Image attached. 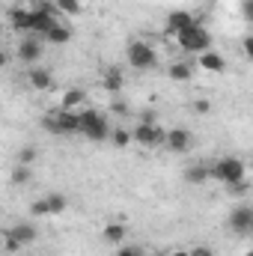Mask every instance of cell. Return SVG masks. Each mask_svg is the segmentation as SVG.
Here are the masks:
<instances>
[{
	"mask_svg": "<svg viewBox=\"0 0 253 256\" xmlns=\"http://www.w3.org/2000/svg\"><path fill=\"white\" fill-rule=\"evenodd\" d=\"M36 161H39V149H36V146H30V143H27V146H21V149H18L15 164H27V167H33Z\"/></svg>",
	"mask_w": 253,
	"mask_h": 256,
	"instance_id": "24",
	"label": "cell"
},
{
	"mask_svg": "<svg viewBox=\"0 0 253 256\" xmlns=\"http://www.w3.org/2000/svg\"><path fill=\"white\" fill-rule=\"evenodd\" d=\"M9 179H12V185H30V182H33V167H27V164H15Z\"/></svg>",
	"mask_w": 253,
	"mask_h": 256,
	"instance_id": "22",
	"label": "cell"
},
{
	"mask_svg": "<svg viewBox=\"0 0 253 256\" xmlns=\"http://www.w3.org/2000/svg\"><path fill=\"white\" fill-rule=\"evenodd\" d=\"M226 224H230V232H232V236H242V238L250 236L253 232V208L248 202L236 206V208L230 212V220H226Z\"/></svg>",
	"mask_w": 253,
	"mask_h": 256,
	"instance_id": "8",
	"label": "cell"
},
{
	"mask_svg": "<svg viewBox=\"0 0 253 256\" xmlns=\"http://www.w3.org/2000/svg\"><path fill=\"white\" fill-rule=\"evenodd\" d=\"M188 256H214V250L212 248H206V244H196V248H190Z\"/></svg>",
	"mask_w": 253,
	"mask_h": 256,
	"instance_id": "31",
	"label": "cell"
},
{
	"mask_svg": "<svg viewBox=\"0 0 253 256\" xmlns=\"http://www.w3.org/2000/svg\"><path fill=\"white\" fill-rule=\"evenodd\" d=\"M42 39L51 42V45H66V42H72V27L63 24V21H54V27H51Z\"/></svg>",
	"mask_w": 253,
	"mask_h": 256,
	"instance_id": "19",
	"label": "cell"
},
{
	"mask_svg": "<svg viewBox=\"0 0 253 256\" xmlns=\"http://www.w3.org/2000/svg\"><path fill=\"white\" fill-rule=\"evenodd\" d=\"M176 45L185 51V54H202L206 48H212V33L202 27V24H190L185 30H179L176 33Z\"/></svg>",
	"mask_w": 253,
	"mask_h": 256,
	"instance_id": "3",
	"label": "cell"
},
{
	"mask_svg": "<svg viewBox=\"0 0 253 256\" xmlns=\"http://www.w3.org/2000/svg\"><path fill=\"white\" fill-rule=\"evenodd\" d=\"M212 110V102L208 98H196L194 102V114H208Z\"/></svg>",
	"mask_w": 253,
	"mask_h": 256,
	"instance_id": "30",
	"label": "cell"
},
{
	"mask_svg": "<svg viewBox=\"0 0 253 256\" xmlns=\"http://www.w3.org/2000/svg\"><path fill=\"white\" fill-rule=\"evenodd\" d=\"M196 63H200L202 72H212V74L226 72V57H224L220 51H214V48H206L202 54H196Z\"/></svg>",
	"mask_w": 253,
	"mask_h": 256,
	"instance_id": "10",
	"label": "cell"
},
{
	"mask_svg": "<svg viewBox=\"0 0 253 256\" xmlns=\"http://www.w3.org/2000/svg\"><path fill=\"white\" fill-rule=\"evenodd\" d=\"M244 57H253V36H244Z\"/></svg>",
	"mask_w": 253,
	"mask_h": 256,
	"instance_id": "35",
	"label": "cell"
},
{
	"mask_svg": "<svg viewBox=\"0 0 253 256\" xmlns=\"http://www.w3.org/2000/svg\"><path fill=\"white\" fill-rule=\"evenodd\" d=\"M15 57H18L24 66H39V60L45 57V39H42V36H33V33H27V36L18 42V51H15Z\"/></svg>",
	"mask_w": 253,
	"mask_h": 256,
	"instance_id": "7",
	"label": "cell"
},
{
	"mask_svg": "<svg viewBox=\"0 0 253 256\" xmlns=\"http://www.w3.org/2000/svg\"><path fill=\"white\" fill-rule=\"evenodd\" d=\"M6 63H9V54H6V51H0V68H3Z\"/></svg>",
	"mask_w": 253,
	"mask_h": 256,
	"instance_id": "36",
	"label": "cell"
},
{
	"mask_svg": "<svg viewBox=\"0 0 253 256\" xmlns=\"http://www.w3.org/2000/svg\"><path fill=\"white\" fill-rule=\"evenodd\" d=\"M182 176H185V182H188V185H202V182H208V179H212V176H208V164H190Z\"/></svg>",
	"mask_w": 253,
	"mask_h": 256,
	"instance_id": "21",
	"label": "cell"
},
{
	"mask_svg": "<svg viewBox=\"0 0 253 256\" xmlns=\"http://www.w3.org/2000/svg\"><path fill=\"white\" fill-rule=\"evenodd\" d=\"M110 120L102 114V110H96V108H84V110H78V134H84L86 140H92V143H104L108 137H110Z\"/></svg>",
	"mask_w": 253,
	"mask_h": 256,
	"instance_id": "1",
	"label": "cell"
},
{
	"mask_svg": "<svg viewBox=\"0 0 253 256\" xmlns=\"http://www.w3.org/2000/svg\"><path fill=\"white\" fill-rule=\"evenodd\" d=\"M30 214H33V218H51V214H48V202H45V196L36 200V202L30 206Z\"/></svg>",
	"mask_w": 253,
	"mask_h": 256,
	"instance_id": "27",
	"label": "cell"
},
{
	"mask_svg": "<svg viewBox=\"0 0 253 256\" xmlns=\"http://www.w3.org/2000/svg\"><path fill=\"white\" fill-rule=\"evenodd\" d=\"M190 143H194V137H190L188 128H170V131L164 134V146H167L170 152H176V155L188 152Z\"/></svg>",
	"mask_w": 253,
	"mask_h": 256,
	"instance_id": "9",
	"label": "cell"
},
{
	"mask_svg": "<svg viewBox=\"0 0 253 256\" xmlns=\"http://www.w3.org/2000/svg\"><path fill=\"white\" fill-rule=\"evenodd\" d=\"M80 104H86V92H84V90H78V86L66 90L63 98H60V110H72V114H78V108H80Z\"/></svg>",
	"mask_w": 253,
	"mask_h": 256,
	"instance_id": "18",
	"label": "cell"
},
{
	"mask_svg": "<svg viewBox=\"0 0 253 256\" xmlns=\"http://www.w3.org/2000/svg\"><path fill=\"white\" fill-rule=\"evenodd\" d=\"M116 149H126L128 143H131V131L128 128H110V137H108Z\"/></svg>",
	"mask_w": 253,
	"mask_h": 256,
	"instance_id": "26",
	"label": "cell"
},
{
	"mask_svg": "<svg viewBox=\"0 0 253 256\" xmlns=\"http://www.w3.org/2000/svg\"><path fill=\"white\" fill-rule=\"evenodd\" d=\"M45 202H48V214H63L66 208H68L66 194H48V196H45Z\"/></svg>",
	"mask_w": 253,
	"mask_h": 256,
	"instance_id": "23",
	"label": "cell"
},
{
	"mask_svg": "<svg viewBox=\"0 0 253 256\" xmlns=\"http://www.w3.org/2000/svg\"><path fill=\"white\" fill-rule=\"evenodd\" d=\"M102 238H104L108 244H126L128 226H126V224H116V220H110V224H104V230H102Z\"/></svg>",
	"mask_w": 253,
	"mask_h": 256,
	"instance_id": "16",
	"label": "cell"
},
{
	"mask_svg": "<svg viewBox=\"0 0 253 256\" xmlns=\"http://www.w3.org/2000/svg\"><path fill=\"white\" fill-rule=\"evenodd\" d=\"M242 15H244V18L253 15V0H244V3H242Z\"/></svg>",
	"mask_w": 253,
	"mask_h": 256,
	"instance_id": "34",
	"label": "cell"
},
{
	"mask_svg": "<svg viewBox=\"0 0 253 256\" xmlns=\"http://www.w3.org/2000/svg\"><path fill=\"white\" fill-rule=\"evenodd\" d=\"M0 254H3V236H0Z\"/></svg>",
	"mask_w": 253,
	"mask_h": 256,
	"instance_id": "39",
	"label": "cell"
},
{
	"mask_svg": "<svg viewBox=\"0 0 253 256\" xmlns=\"http://www.w3.org/2000/svg\"><path fill=\"white\" fill-rule=\"evenodd\" d=\"M9 24L15 33H30V9L27 6H12L9 9Z\"/></svg>",
	"mask_w": 253,
	"mask_h": 256,
	"instance_id": "15",
	"label": "cell"
},
{
	"mask_svg": "<svg viewBox=\"0 0 253 256\" xmlns=\"http://www.w3.org/2000/svg\"><path fill=\"white\" fill-rule=\"evenodd\" d=\"M140 122H158V114L155 110H143L140 114Z\"/></svg>",
	"mask_w": 253,
	"mask_h": 256,
	"instance_id": "33",
	"label": "cell"
},
{
	"mask_svg": "<svg viewBox=\"0 0 253 256\" xmlns=\"http://www.w3.org/2000/svg\"><path fill=\"white\" fill-rule=\"evenodd\" d=\"M42 128L54 137H68V134H78V114L72 110H51L42 116Z\"/></svg>",
	"mask_w": 253,
	"mask_h": 256,
	"instance_id": "4",
	"label": "cell"
},
{
	"mask_svg": "<svg viewBox=\"0 0 253 256\" xmlns=\"http://www.w3.org/2000/svg\"><path fill=\"white\" fill-rule=\"evenodd\" d=\"M146 256H167V250H152V254H146Z\"/></svg>",
	"mask_w": 253,
	"mask_h": 256,
	"instance_id": "38",
	"label": "cell"
},
{
	"mask_svg": "<svg viewBox=\"0 0 253 256\" xmlns=\"http://www.w3.org/2000/svg\"><path fill=\"white\" fill-rule=\"evenodd\" d=\"M54 21H57V15H51V12H42V9L30 6V33H33V36H45V33L54 27Z\"/></svg>",
	"mask_w": 253,
	"mask_h": 256,
	"instance_id": "11",
	"label": "cell"
},
{
	"mask_svg": "<svg viewBox=\"0 0 253 256\" xmlns=\"http://www.w3.org/2000/svg\"><path fill=\"white\" fill-rule=\"evenodd\" d=\"M248 188H250V185H248V179H244V182H236V185H226V191L232 194V196H242V194H248Z\"/></svg>",
	"mask_w": 253,
	"mask_h": 256,
	"instance_id": "29",
	"label": "cell"
},
{
	"mask_svg": "<svg viewBox=\"0 0 253 256\" xmlns=\"http://www.w3.org/2000/svg\"><path fill=\"white\" fill-rule=\"evenodd\" d=\"M27 84H30V90L45 92V90L54 86V74H51V68H45V66H30V72H27Z\"/></svg>",
	"mask_w": 253,
	"mask_h": 256,
	"instance_id": "12",
	"label": "cell"
},
{
	"mask_svg": "<svg viewBox=\"0 0 253 256\" xmlns=\"http://www.w3.org/2000/svg\"><path fill=\"white\" fill-rule=\"evenodd\" d=\"M54 6H57V12H63V15H80L84 12V3L80 0H54Z\"/></svg>",
	"mask_w": 253,
	"mask_h": 256,
	"instance_id": "25",
	"label": "cell"
},
{
	"mask_svg": "<svg viewBox=\"0 0 253 256\" xmlns=\"http://www.w3.org/2000/svg\"><path fill=\"white\" fill-rule=\"evenodd\" d=\"M110 110H114V114H120V116H126V114H128V104L122 102V98H114V104H110Z\"/></svg>",
	"mask_w": 253,
	"mask_h": 256,
	"instance_id": "32",
	"label": "cell"
},
{
	"mask_svg": "<svg viewBox=\"0 0 253 256\" xmlns=\"http://www.w3.org/2000/svg\"><path fill=\"white\" fill-rule=\"evenodd\" d=\"M208 176H212L214 182H220V185H236V182H244V179H248V167H244L242 158L226 155V158L208 164Z\"/></svg>",
	"mask_w": 253,
	"mask_h": 256,
	"instance_id": "2",
	"label": "cell"
},
{
	"mask_svg": "<svg viewBox=\"0 0 253 256\" xmlns=\"http://www.w3.org/2000/svg\"><path fill=\"white\" fill-rule=\"evenodd\" d=\"M131 131V143H137V146H143V149H158V146H164V128L158 126V122H137L134 128H128Z\"/></svg>",
	"mask_w": 253,
	"mask_h": 256,
	"instance_id": "6",
	"label": "cell"
},
{
	"mask_svg": "<svg viewBox=\"0 0 253 256\" xmlns=\"http://www.w3.org/2000/svg\"><path fill=\"white\" fill-rule=\"evenodd\" d=\"M167 78L170 80H179V84H188V80H194V68L185 60H176V63L167 68Z\"/></svg>",
	"mask_w": 253,
	"mask_h": 256,
	"instance_id": "20",
	"label": "cell"
},
{
	"mask_svg": "<svg viewBox=\"0 0 253 256\" xmlns=\"http://www.w3.org/2000/svg\"><path fill=\"white\" fill-rule=\"evenodd\" d=\"M9 236H12L21 248H27V244H33V242L39 238V226H36V224H15V226L9 230Z\"/></svg>",
	"mask_w": 253,
	"mask_h": 256,
	"instance_id": "13",
	"label": "cell"
},
{
	"mask_svg": "<svg viewBox=\"0 0 253 256\" xmlns=\"http://www.w3.org/2000/svg\"><path fill=\"white\" fill-rule=\"evenodd\" d=\"M194 24V15H190L188 9H173L170 15H167V33H179V30H185V27H190Z\"/></svg>",
	"mask_w": 253,
	"mask_h": 256,
	"instance_id": "14",
	"label": "cell"
},
{
	"mask_svg": "<svg viewBox=\"0 0 253 256\" xmlns=\"http://www.w3.org/2000/svg\"><path fill=\"white\" fill-rule=\"evenodd\" d=\"M126 57H128V63L134 66V68H140V72H149V68L158 66V51H155L146 39H131Z\"/></svg>",
	"mask_w": 253,
	"mask_h": 256,
	"instance_id": "5",
	"label": "cell"
},
{
	"mask_svg": "<svg viewBox=\"0 0 253 256\" xmlns=\"http://www.w3.org/2000/svg\"><path fill=\"white\" fill-rule=\"evenodd\" d=\"M116 256H146V248L143 244H126L116 250Z\"/></svg>",
	"mask_w": 253,
	"mask_h": 256,
	"instance_id": "28",
	"label": "cell"
},
{
	"mask_svg": "<svg viewBox=\"0 0 253 256\" xmlns=\"http://www.w3.org/2000/svg\"><path fill=\"white\" fill-rule=\"evenodd\" d=\"M0 36H3V21H0Z\"/></svg>",
	"mask_w": 253,
	"mask_h": 256,
	"instance_id": "40",
	"label": "cell"
},
{
	"mask_svg": "<svg viewBox=\"0 0 253 256\" xmlns=\"http://www.w3.org/2000/svg\"><path fill=\"white\" fill-rule=\"evenodd\" d=\"M167 256H188V250H170Z\"/></svg>",
	"mask_w": 253,
	"mask_h": 256,
	"instance_id": "37",
	"label": "cell"
},
{
	"mask_svg": "<svg viewBox=\"0 0 253 256\" xmlns=\"http://www.w3.org/2000/svg\"><path fill=\"white\" fill-rule=\"evenodd\" d=\"M122 84H126V80H122V68H116V66H110V68L102 74V90L110 92V96H116V92L122 90Z\"/></svg>",
	"mask_w": 253,
	"mask_h": 256,
	"instance_id": "17",
	"label": "cell"
}]
</instances>
